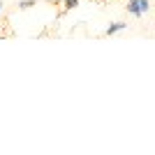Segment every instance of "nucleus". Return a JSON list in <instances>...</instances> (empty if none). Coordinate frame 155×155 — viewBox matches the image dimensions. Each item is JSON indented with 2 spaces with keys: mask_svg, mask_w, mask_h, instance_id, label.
Masks as SVG:
<instances>
[{
  "mask_svg": "<svg viewBox=\"0 0 155 155\" xmlns=\"http://www.w3.org/2000/svg\"><path fill=\"white\" fill-rule=\"evenodd\" d=\"M0 12H2V2H0Z\"/></svg>",
  "mask_w": 155,
  "mask_h": 155,
  "instance_id": "nucleus-6",
  "label": "nucleus"
},
{
  "mask_svg": "<svg viewBox=\"0 0 155 155\" xmlns=\"http://www.w3.org/2000/svg\"><path fill=\"white\" fill-rule=\"evenodd\" d=\"M37 5V0H21L19 2V9H30V7Z\"/></svg>",
  "mask_w": 155,
  "mask_h": 155,
  "instance_id": "nucleus-3",
  "label": "nucleus"
},
{
  "mask_svg": "<svg viewBox=\"0 0 155 155\" xmlns=\"http://www.w3.org/2000/svg\"><path fill=\"white\" fill-rule=\"evenodd\" d=\"M125 28H127V23H125V21H116V23H111V26L104 30V35H107V37H111V35H116V32L125 30Z\"/></svg>",
  "mask_w": 155,
  "mask_h": 155,
  "instance_id": "nucleus-2",
  "label": "nucleus"
},
{
  "mask_svg": "<svg viewBox=\"0 0 155 155\" xmlns=\"http://www.w3.org/2000/svg\"><path fill=\"white\" fill-rule=\"evenodd\" d=\"M74 7H79V0H65L63 12H70V9H74Z\"/></svg>",
  "mask_w": 155,
  "mask_h": 155,
  "instance_id": "nucleus-4",
  "label": "nucleus"
},
{
  "mask_svg": "<svg viewBox=\"0 0 155 155\" xmlns=\"http://www.w3.org/2000/svg\"><path fill=\"white\" fill-rule=\"evenodd\" d=\"M139 2H141V9H143V14H146L150 9V0H139Z\"/></svg>",
  "mask_w": 155,
  "mask_h": 155,
  "instance_id": "nucleus-5",
  "label": "nucleus"
},
{
  "mask_svg": "<svg viewBox=\"0 0 155 155\" xmlns=\"http://www.w3.org/2000/svg\"><path fill=\"white\" fill-rule=\"evenodd\" d=\"M125 9H127L132 16H137V19L143 16V9H141V2H139V0H127V7H125Z\"/></svg>",
  "mask_w": 155,
  "mask_h": 155,
  "instance_id": "nucleus-1",
  "label": "nucleus"
}]
</instances>
